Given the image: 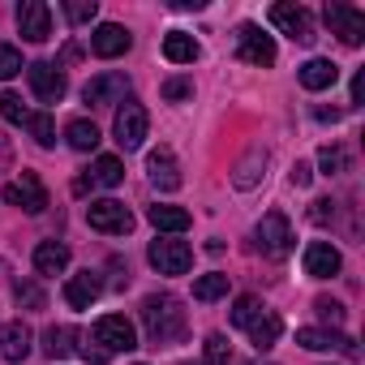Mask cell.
<instances>
[{"label": "cell", "mask_w": 365, "mask_h": 365, "mask_svg": "<svg viewBox=\"0 0 365 365\" xmlns=\"http://www.w3.org/2000/svg\"><path fill=\"white\" fill-rule=\"evenodd\" d=\"M254 237H258V250H262L267 258H288V254H292V245H297L292 224H288V215H279V211H267Z\"/></svg>", "instance_id": "obj_4"}, {"label": "cell", "mask_w": 365, "mask_h": 365, "mask_svg": "<svg viewBox=\"0 0 365 365\" xmlns=\"http://www.w3.org/2000/svg\"><path fill=\"white\" fill-rule=\"evenodd\" d=\"M237 56H241L245 65H254V69H271V65H275V39L262 35V26L245 22V26L237 31Z\"/></svg>", "instance_id": "obj_7"}, {"label": "cell", "mask_w": 365, "mask_h": 365, "mask_svg": "<svg viewBox=\"0 0 365 365\" xmlns=\"http://www.w3.org/2000/svg\"><path fill=\"white\" fill-rule=\"evenodd\" d=\"M146 172H150V185L155 190H163V194H172V190H180V163H176V155L172 150H150V159H146Z\"/></svg>", "instance_id": "obj_16"}, {"label": "cell", "mask_w": 365, "mask_h": 365, "mask_svg": "<svg viewBox=\"0 0 365 365\" xmlns=\"http://www.w3.org/2000/svg\"><path fill=\"white\" fill-rule=\"evenodd\" d=\"M271 26L284 31L292 43H314V39H318V35H314V18H309V9H301V5H271Z\"/></svg>", "instance_id": "obj_11"}, {"label": "cell", "mask_w": 365, "mask_h": 365, "mask_svg": "<svg viewBox=\"0 0 365 365\" xmlns=\"http://www.w3.org/2000/svg\"><path fill=\"white\" fill-rule=\"evenodd\" d=\"M5 202L26 211V215H43L48 211V190H43V180L35 172H22L18 180H9L5 185Z\"/></svg>", "instance_id": "obj_6"}, {"label": "cell", "mask_w": 365, "mask_h": 365, "mask_svg": "<svg viewBox=\"0 0 365 365\" xmlns=\"http://www.w3.org/2000/svg\"><path fill=\"white\" fill-rule=\"evenodd\" d=\"M82 356H86L91 365H103V361H108V352H103V348H91V344H82Z\"/></svg>", "instance_id": "obj_41"}, {"label": "cell", "mask_w": 365, "mask_h": 365, "mask_svg": "<svg viewBox=\"0 0 365 365\" xmlns=\"http://www.w3.org/2000/svg\"><path fill=\"white\" fill-rule=\"evenodd\" d=\"M262 309H267V305H262L258 297H237V305H232V327H241V331H245Z\"/></svg>", "instance_id": "obj_31"}, {"label": "cell", "mask_w": 365, "mask_h": 365, "mask_svg": "<svg viewBox=\"0 0 365 365\" xmlns=\"http://www.w3.org/2000/svg\"><path fill=\"white\" fill-rule=\"evenodd\" d=\"M146 220L159 228V232H168V237H180L190 228V211H180V207H168V202H155L150 211H146Z\"/></svg>", "instance_id": "obj_23"}, {"label": "cell", "mask_w": 365, "mask_h": 365, "mask_svg": "<svg viewBox=\"0 0 365 365\" xmlns=\"http://www.w3.org/2000/svg\"><path fill=\"white\" fill-rule=\"evenodd\" d=\"M163 56H168L172 65H194V61H198V39L185 35V31H168V35H163Z\"/></svg>", "instance_id": "obj_24"}, {"label": "cell", "mask_w": 365, "mask_h": 365, "mask_svg": "<svg viewBox=\"0 0 365 365\" xmlns=\"http://www.w3.org/2000/svg\"><path fill=\"white\" fill-rule=\"evenodd\" d=\"M258 163H267V155H262V150H254V155H250V159H245V163L237 168V190H250L254 180H258V172H254Z\"/></svg>", "instance_id": "obj_35"}, {"label": "cell", "mask_w": 365, "mask_h": 365, "mask_svg": "<svg viewBox=\"0 0 365 365\" xmlns=\"http://www.w3.org/2000/svg\"><path fill=\"white\" fill-rule=\"evenodd\" d=\"M26 129L35 133V142H39V146H56V125H52V116H48V112H31Z\"/></svg>", "instance_id": "obj_30"}, {"label": "cell", "mask_w": 365, "mask_h": 365, "mask_svg": "<svg viewBox=\"0 0 365 365\" xmlns=\"http://www.w3.org/2000/svg\"><path fill=\"white\" fill-rule=\"evenodd\" d=\"M322 18H327L331 35H339V43H348V48H361V39H365V14H361V9H352V5H339V0H331V5L322 9Z\"/></svg>", "instance_id": "obj_9"}, {"label": "cell", "mask_w": 365, "mask_h": 365, "mask_svg": "<svg viewBox=\"0 0 365 365\" xmlns=\"http://www.w3.org/2000/svg\"><path fill=\"white\" fill-rule=\"evenodd\" d=\"M0 116L14 120V125H26V120H31V108H26L14 91H5V95H0Z\"/></svg>", "instance_id": "obj_32"}, {"label": "cell", "mask_w": 365, "mask_h": 365, "mask_svg": "<svg viewBox=\"0 0 365 365\" xmlns=\"http://www.w3.org/2000/svg\"><path fill=\"white\" fill-rule=\"evenodd\" d=\"M309 180H314V172H309V163H297V168H292V185H301V190H305V185H309Z\"/></svg>", "instance_id": "obj_40"}, {"label": "cell", "mask_w": 365, "mask_h": 365, "mask_svg": "<svg viewBox=\"0 0 365 365\" xmlns=\"http://www.w3.org/2000/svg\"><path fill=\"white\" fill-rule=\"evenodd\" d=\"M142 322H146V335L150 344H176L180 331H185V309H180L176 297L168 292H155L142 301Z\"/></svg>", "instance_id": "obj_1"}, {"label": "cell", "mask_w": 365, "mask_h": 365, "mask_svg": "<svg viewBox=\"0 0 365 365\" xmlns=\"http://www.w3.org/2000/svg\"><path fill=\"white\" fill-rule=\"evenodd\" d=\"M314 309H318L327 322H344V305H339V301H327V297H318V301H314Z\"/></svg>", "instance_id": "obj_38"}, {"label": "cell", "mask_w": 365, "mask_h": 365, "mask_svg": "<svg viewBox=\"0 0 365 365\" xmlns=\"http://www.w3.org/2000/svg\"><path fill=\"white\" fill-rule=\"evenodd\" d=\"M65 142H69L73 150H95V146H99V129H95V120H86V116L69 120V125H65Z\"/></svg>", "instance_id": "obj_26"}, {"label": "cell", "mask_w": 365, "mask_h": 365, "mask_svg": "<svg viewBox=\"0 0 365 365\" xmlns=\"http://www.w3.org/2000/svg\"><path fill=\"white\" fill-rule=\"evenodd\" d=\"M220 297H228V275L211 271V275H198V279H194V301L211 305V301H220Z\"/></svg>", "instance_id": "obj_28"}, {"label": "cell", "mask_w": 365, "mask_h": 365, "mask_svg": "<svg viewBox=\"0 0 365 365\" xmlns=\"http://www.w3.org/2000/svg\"><path fill=\"white\" fill-rule=\"evenodd\" d=\"M26 78H31L35 99H43V103H61V99H65V91H69L65 69H61V65H52V61H35V65H26Z\"/></svg>", "instance_id": "obj_10"}, {"label": "cell", "mask_w": 365, "mask_h": 365, "mask_svg": "<svg viewBox=\"0 0 365 365\" xmlns=\"http://www.w3.org/2000/svg\"><path fill=\"white\" fill-rule=\"evenodd\" d=\"M91 48H95V56H103V61H116V56H125V52L133 48V35H129L125 26H116V22H103V26H95V35H91Z\"/></svg>", "instance_id": "obj_15"}, {"label": "cell", "mask_w": 365, "mask_h": 365, "mask_svg": "<svg viewBox=\"0 0 365 365\" xmlns=\"http://www.w3.org/2000/svg\"><path fill=\"white\" fill-rule=\"evenodd\" d=\"M318 163H322V172H327V176H335V172H344V163H348V159H344V150H339V146H322V150H318Z\"/></svg>", "instance_id": "obj_36"}, {"label": "cell", "mask_w": 365, "mask_h": 365, "mask_svg": "<svg viewBox=\"0 0 365 365\" xmlns=\"http://www.w3.org/2000/svg\"><path fill=\"white\" fill-rule=\"evenodd\" d=\"M146 125H150L146 108H142V103H133V99H125V103L116 108V125H112V133H116L120 150H138V146L146 142Z\"/></svg>", "instance_id": "obj_8"}, {"label": "cell", "mask_w": 365, "mask_h": 365, "mask_svg": "<svg viewBox=\"0 0 365 365\" xmlns=\"http://www.w3.org/2000/svg\"><path fill=\"white\" fill-rule=\"evenodd\" d=\"M297 78H301L305 91H331L335 78H339V65L327 61V56H314V61H305V65L297 69Z\"/></svg>", "instance_id": "obj_19"}, {"label": "cell", "mask_w": 365, "mask_h": 365, "mask_svg": "<svg viewBox=\"0 0 365 365\" xmlns=\"http://www.w3.org/2000/svg\"><path fill=\"white\" fill-rule=\"evenodd\" d=\"M73 339H78L73 327H48V331H43V352H48L52 361H61V356L73 352Z\"/></svg>", "instance_id": "obj_27"}, {"label": "cell", "mask_w": 365, "mask_h": 365, "mask_svg": "<svg viewBox=\"0 0 365 365\" xmlns=\"http://www.w3.org/2000/svg\"><path fill=\"white\" fill-rule=\"evenodd\" d=\"M18 31H22L26 43H43L52 35V9L43 0H22L18 5Z\"/></svg>", "instance_id": "obj_14"}, {"label": "cell", "mask_w": 365, "mask_h": 365, "mask_svg": "<svg viewBox=\"0 0 365 365\" xmlns=\"http://www.w3.org/2000/svg\"><path fill=\"white\" fill-rule=\"evenodd\" d=\"M95 14H99V5H95V0H69V5H65V18H69L73 26H82V22H95Z\"/></svg>", "instance_id": "obj_34"}, {"label": "cell", "mask_w": 365, "mask_h": 365, "mask_svg": "<svg viewBox=\"0 0 365 365\" xmlns=\"http://www.w3.org/2000/svg\"><path fill=\"white\" fill-rule=\"evenodd\" d=\"M18 301H22V305H31V309H39V305H43V292L26 279V284H18Z\"/></svg>", "instance_id": "obj_39"}, {"label": "cell", "mask_w": 365, "mask_h": 365, "mask_svg": "<svg viewBox=\"0 0 365 365\" xmlns=\"http://www.w3.org/2000/svg\"><path fill=\"white\" fill-rule=\"evenodd\" d=\"M86 224H91L95 232L125 237V232L133 228V211H129L125 202H116V198H99V202H91V207H86Z\"/></svg>", "instance_id": "obj_5"}, {"label": "cell", "mask_w": 365, "mask_h": 365, "mask_svg": "<svg viewBox=\"0 0 365 365\" xmlns=\"http://www.w3.org/2000/svg\"><path fill=\"white\" fill-rule=\"evenodd\" d=\"M31 327L18 318V322H5V327H0V356H5V361H22L26 352H31Z\"/></svg>", "instance_id": "obj_20"}, {"label": "cell", "mask_w": 365, "mask_h": 365, "mask_svg": "<svg viewBox=\"0 0 365 365\" xmlns=\"http://www.w3.org/2000/svg\"><path fill=\"white\" fill-rule=\"evenodd\" d=\"M146 258H150V267H155L159 275H185V271L194 267V250H190L185 241H176V237H159V241H150Z\"/></svg>", "instance_id": "obj_3"}, {"label": "cell", "mask_w": 365, "mask_h": 365, "mask_svg": "<svg viewBox=\"0 0 365 365\" xmlns=\"http://www.w3.org/2000/svg\"><path fill=\"white\" fill-rule=\"evenodd\" d=\"M69 267V245L61 241H39L35 245V271L39 275H61Z\"/></svg>", "instance_id": "obj_22"}, {"label": "cell", "mask_w": 365, "mask_h": 365, "mask_svg": "<svg viewBox=\"0 0 365 365\" xmlns=\"http://www.w3.org/2000/svg\"><path fill=\"white\" fill-rule=\"evenodd\" d=\"M22 73V52L14 43H0V82H9Z\"/></svg>", "instance_id": "obj_33"}, {"label": "cell", "mask_w": 365, "mask_h": 365, "mask_svg": "<svg viewBox=\"0 0 365 365\" xmlns=\"http://www.w3.org/2000/svg\"><path fill=\"white\" fill-rule=\"evenodd\" d=\"M125 95H129V78H125V73H99V78H91L86 91H82V99H86L91 108L125 103Z\"/></svg>", "instance_id": "obj_12"}, {"label": "cell", "mask_w": 365, "mask_h": 365, "mask_svg": "<svg viewBox=\"0 0 365 365\" xmlns=\"http://www.w3.org/2000/svg\"><path fill=\"white\" fill-rule=\"evenodd\" d=\"M202 365H232V348H228V339L215 331V335H207V344H202Z\"/></svg>", "instance_id": "obj_29"}, {"label": "cell", "mask_w": 365, "mask_h": 365, "mask_svg": "<svg viewBox=\"0 0 365 365\" xmlns=\"http://www.w3.org/2000/svg\"><path fill=\"white\" fill-rule=\"evenodd\" d=\"M91 339L112 356V352H133L138 348V327L125 318V314H103L91 331Z\"/></svg>", "instance_id": "obj_2"}, {"label": "cell", "mask_w": 365, "mask_h": 365, "mask_svg": "<svg viewBox=\"0 0 365 365\" xmlns=\"http://www.w3.org/2000/svg\"><path fill=\"white\" fill-rule=\"evenodd\" d=\"M99 292H103V279H99L95 271H78V275H69V284H65V301H69L73 309H91V305L99 301Z\"/></svg>", "instance_id": "obj_17"}, {"label": "cell", "mask_w": 365, "mask_h": 365, "mask_svg": "<svg viewBox=\"0 0 365 365\" xmlns=\"http://www.w3.org/2000/svg\"><path fill=\"white\" fill-rule=\"evenodd\" d=\"M190 95H194V82H190V78H172V82H163V99H172V103H176V99H190Z\"/></svg>", "instance_id": "obj_37"}, {"label": "cell", "mask_w": 365, "mask_h": 365, "mask_svg": "<svg viewBox=\"0 0 365 365\" xmlns=\"http://www.w3.org/2000/svg\"><path fill=\"white\" fill-rule=\"evenodd\" d=\"M245 331H250L254 348H258V352H267V348H275V339L284 335V318H279L275 309H262V314H258V318H254Z\"/></svg>", "instance_id": "obj_21"}, {"label": "cell", "mask_w": 365, "mask_h": 365, "mask_svg": "<svg viewBox=\"0 0 365 365\" xmlns=\"http://www.w3.org/2000/svg\"><path fill=\"white\" fill-rule=\"evenodd\" d=\"M125 180V163L116 159V155H99L95 163H91V185H99V190H116Z\"/></svg>", "instance_id": "obj_25"}, {"label": "cell", "mask_w": 365, "mask_h": 365, "mask_svg": "<svg viewBox=\"0 0 365 365\" xmlns=\"http://www.w3.org/2000/svg\"><path fill=\"white\" fill-rule=\"evenodd\" d=\"M361 95H365V73L352 78V103H361Z\"/></svg>", "instance_id": "obj_42"}, {"label": "cell", "mask_w": 365, "mask_h": 365, "mask_svg": "<svg viewBox=\"0 0 365 365\" xmlns=\"http://www.w3.org/2000/svg\"><path fill=\"white\" fill-rule=\"evenodd\" d=\"M297 344H301V348H309V352H331V348H339V352L356 356V344H352L348 335H339V331H318V327H301V331H297Z\"/></svg>", "instance_id": "obj_18"}, {"label": "cell", "mask_w": 365, "mask_h": 365, "mask_svg": "<svg viewBox=\"0 0 365 365\" xmlns=\"http://www.w3.org/2000/svg\"><path fill=\"white\" fill-rule=\"evenodd\" d=\"M301 262H305V275L309 279H335L339 267H344V258H339V250L331 241H309L305 254H301Z\"/></svg>", "instance_id": "obj_13"}]
</instances>
